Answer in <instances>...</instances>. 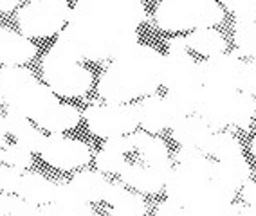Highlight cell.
I'll return each mask as SVG.
<instances>
[{"label":"cell","mask_w":256,"mask_h":216,"mask_svg":"<svg viewBox=\"0 0 256 216\" xmlns=\"http://www.w3.org/2000/svg\"><path fill=\"white\" fill-rule=\"evenodd\" d=\"M175 161L177 166L170 170L164 191L170 200L182 207L184 215H236L233 200L238 191L216 179L215 159L197 146H180Z\"/></svg>","instance_id":"2"},{"label":"cell","mask_w":256,"mask_h":216,"mask_svg":"<svg viewBox=\"0 0 256 216\" xmlns=\"http://www.w3.org/2000/svg\"><path fill=\"white\" fill-rule=\"evenodd\" d=\"M242 197L247 204L256 206V182H249L247 180L246 184L242 186Z\"/></svg>","instance_id":"35"},{"label":"cell","mask_w":256,"mask_h":216,"mask_svg":"<svg viewBox=\"0 0 256 216\" xmlns=\"http://www.w3.org/2000/svg\"><path fill=\"white\" fill-rule=\"evenodd\" d=\"M236 18L256 16V0H220Z\"/></svg>","instance_id":"32"},{"label":"cell","mask_w":256,"mask_h":216,"mask_svg":"<svg viewBox=\"0 0 256 216\" xmlns=\"http://www.w3.org/2000/svg\"><path fill=\"white\" fill-rule=\"evenodd\" d=\"M224 14L216 0H162L156 9V22L166 32H182L215 27Z\"/></svg>","instance_id":"6"},{"label":"cell","mask_w":256,"mask_h":216,"mask_svg":"<svg viewBox=\"0 0 256 216\" xmlns=\"http://www.w3.org/2000/svg\"><path fill=\"white\" fill-rule=\"evenodd\" d=\"M0 215H18V216L40 215V206L29 202V200L20 197V195L0 193Z\"/></svg>","instance_id":"28"},{"label":"cell","mask_w":256,"mask_h":216,"mask_svg":"<svg viewBox=\"0 0 256 216\" xmlns=\"http://www.w3.org/2000/svg\"><path fill=\"white\" fill-rule=\"evenodd\" d=\"M144 18V0H78L56 40L82 60L103 61L139 43Z\"/></svg>","instance_id":"1"},{"label":"cell","mask_w":256,"mask_h":216,"mask_svg":"<svg viewBox=\"0 0 256 216\" xmlns=\"http://www.w3.org/2000/svg\"><path fill=\"white\" fill-rule=\"evenodd\" d=\"M24 171L14 166H0V191L2 193H18L20 182H22Z\"/></svg>","instance_id":"30"},{"label":"cell","mask_w":256,"mask_h":216,"mask_svg":"<svg viewBox=\"0 0 256 216\" xmlns=\"http://www.w3.org/2000/svg\"><path fill=\"white\" fill-rule=\"evenodd\" d=\"M138 115L139 126H142V130L148 134H160L170 128L164 96H157V94L144 96L142 101L138 103Z\"/></svg>","instance_id":"17"},{"label":"cell","mask_w":256,"mask_h":216,"mask_svg":"<svg viewBox=\"0 0 256 216\" xmlns=\"http://www.w3.org/2000/svg\"><path fill=\"white\" fill-rule=\"evenodd\" d=\"M13 141L10 134H8V128H6L4 124V117L0 115V162L4 161V152H6V146Z\"/></svg>","instance_id":"34"},{"label":"cell","mask_w":256,"mask_h":216,"mask_svg":"<svg viewBox=\"0 0 256 216\" xmlns=\"http://www.w3.org/2000/svg\"><path fill=\"white\" fill-rule=\"evenodd\" d=\"M18 4H20V0H0V13L13 11Z\"/></svg>","instance_id":"36"},{"label":"cell","mask_w":256,"mask_h":216,"mask_svg":"<svg viewBox=\"0 0 256 216\" xmlns=\"http://www.w3.org/2000/svg\"><path fill=\"white\" fill-rule=\"evenodd\" d=\"M70 184L78 189V193L88 202H101L105 200V195L108 191V179L103 175V171H80L72 177Z\"/></svg>","instance_id":"22"},{"label":"cell","mask_w":256,"mask_h":216,"mask_svg":"<svg viewBox=\"0 0 256 216\" xmlns=\"http://www.w3.org/2000/svg\"><path fill=\"white\" fill-rule=\"evenodd\" d=\"M233 40L240 54L256 58V16L236 18Z\"/></svg>","instance_id":"26"},{"label":"cell","mask_w":256,"mask_h":216,"mask_svg":"<svg viewBox=\"0 0 256 216\" xmlns=\"http://www.w3.org/2000/svg\"><path fill=\"white\" fill-rule=\"evenodd\" d=\"M162 63V85L174 92H197L202 87L198 63L188 52L184 36L172 38Z\"/></svg>","instance_id":"9"},{"label":"cell","mask_w":256,"mask_h":216,"mask_svg":"<svg viewBox=\"0 0 256 216\" xmlns=\"http://www.w3.org/2000/svg\"><path fill=\"white\" fill-rule=\"evenodd\" d=\"M42 72L47 87L62 97H80L92 87V72L64 41L56 40L44 56Z\"/></svg>","instance_id":"5"},{"label":"cell","mask_w":256,"mask_h":216,"mask_svg":"<svg viewBox=\"0 0 256 216\" xmlns=\"http://www.w3.org/2000/svg\"><path fill=\"white\" fill-rule=\"evenodd\" d=\"M164 54L144 43H136L106 67L98 94L106 103H128L150 96L162 85Z\"/></svg>","instance_id":"3"},{"label":"cell","mask_w":256,"mask_h":216,"mask_svg":"<svg viewBox=\"0 0 256 216\" xmlns=\"http://www.w3.org/2000/svg\"><path fill=\"white\" fill-rule=\"evenodd\" d=\"M242 67L244 60L236 52H220L202 60L198 63V74L202 85L206 87L238 90Z\"/></svg>","instance_id":"12"},{"label":"cell","mask_w":256,"mask_h":216,"mask_svg":"<svg viewBox=\"0 0 256 216\" xmlns=\"http://www.w3.org/2000/svg\"><path fill=\"white\" fill-rule=\"evenodd\" d=\"M238 90L228 88H215L202 85L198 88L197 103H195V115L208 123L213 132L224 130L233 123V108Z\"/></svg>","instance_id":"10"},{"label":"cell","mask_w":256,"mask_h":216,"mask_svg":"<svg viewBox=\"0 0 256 216\" xmlns=\"http://www.w3.org/2000/svg\"><path fill=\"white\" fill-rule=\"evenodd\" d=\"M56 182H50L46 177L38 175V173H26L24 171L22 182H20L18 193L22 198L29 202L36 204V206H46L54 197Z\"/></svg>","instance_id":"21"},{"label":"cell","mask_w":256,"mask_h":216,"mask_svg":"<svg viewBox=\"0 0 256 216\" xmlns=\"http://www.w3.org/2000/svg\"><path fill=\"white\" fill-rule=\"evenodd\" d=\"M40 157L56 170L69 171L90 161V148L82 141L62 134H49L42 144Z\"/></svg>","instance_id":"11"},{"label":"cell","mask_w":256,"mask_h":216,"mask_svg":"<svg viewBox=\"0 0 256 216\" xmlns=\"http://www.w3.org/2000/svg\"><path fill=\"white\" fill-rule=\"evenodd\" d=\"M2 117H4V124H6V128H8V134H10L16 143L26 146L29 152L40 153L42 144H44L47 135L42 134V128L38 124H34L29 117H26V115H20L11 110H8V114L2 115Z\"/></svg>","instance_id":"16"},{"label":"cell","mask_w":256,"mask_h":216,"mask_svg":"<svg viewBox=\"0 0 256 216\" xmlns=\"http://www.w3.org/2000/svg\"><path fill=\"white\" fill-rule=\"evenodd\" d=\"M0 101L8 105L11 112L26 115L38 126L60 105L58 96L47 83H40L22 65L0 69Z\"/></svg>","instance_id":"4"},{"label":"cell","mask_w":256,"mask_h":216,"mask_svg":"<svg viewBox=\"0 0 256 216\" xmlns=\"http://www.w3.org/2000/svg\"><path fill=\"white\" fill-rule=\"evenodd\" d=\"M80 117L82 114L76 106L69 105V103H60L49 114V117L40 124V128L47 130L49 134H64L67 130L78 126Z\"/></svg>","instance_id":"24"},{"label":"cell","mask_w":256,"mask_h":216,"mask_svg":"<svg viewBox=\"0 0 256 216\" xmlns=\"http://www.w3.org/2000/svg\"><path fill=\"white\" fill-rule=\"evenodd\" d=\"M200 150L211 159H222V157L242 153V144L236 137L226 132H211L210 137L204 141Z\"/></svg>","instance_id":"25"},{"label":"cell","mask_w":256,"mask_h":216,"mask_svg":"<svg viewBox=\"0 0 256 216\" xmlns=\"http://www.w3.org/2000/svg\"><path fill=\"white\" fill-rule=\"evenodd\" d=\"M124 144H126V135L106 139V143L100 150L96 157L98 170L103 173H116L118 175L124 164Z\"/></svg>","instance_id":"23"},{"label":"cell","mask_w":256,"mask_h":216,"mask_svg":"<svg viewBox=\"0 0 256 216\" xmlns=\"http://www.w3.org/2000/svg\"><path fill=\"white\" fill-rule=\"evenodd\" d=\"M36 56V45L22 32L0 27V65L13 67L31 61Z\"/></svg>","instance_id":"15"},{"label":"cell","mask_w":256,"mask_h":216,"mask_svg":"<svg viewBox=\"0 0 256 216\" xmlns=\"http://www.w3.org/2000/svg\"><path fill=\"white\" fill-rule=\"evenodd\" d=\"M168 173L170 170L159 168V166H152L148 162L134 161V159H124V164L118 175L123 184L130 186L136 191L154 195L164 189Z\"/></svg>","instance_id":"13"},{"label":"cell","mask_w":256,"mask_h":216,"mask_svg":"<svg viewBox=\"0 0 256 216\" xmlns=\"http://www.w3.org/2000/svg\"><path fill=\"white\" fill-rule=\"evenodd\" d=\"M172 135L178 144L182 146H197L200 148L204 144L210 134L213 130L208 126V123L204 119H200L198 115L192 114L184 117L182 121H178L175 126H172Z\"/></svg>","instance_id":"19"},{"label":"cell","mask_w":256,"mask_h":216,"mask_svg":"<svg viewBox=\"0 0 256 216\" xmlns=\"http://www.w3.org/2000/svg\"><path fill=\"white\" fill-rule=\"evenodd\" d=\"M6 164L14 166V168H20V170L28 171L29 168L32 166V152H29L28 148L18 144L16 141H11L8 146H6L4 152V161Z\"/></svg>","instance_id":"29"},{"label":"cell","mask_w":256,"mask_h":216,"mask_svg":"<svg viewBox=\"0 0 256 216\" xmlns=\"http://www.w3.org/2000/svg\"><path fill=\"white\" fill-rule=\"evenodd\" d=\"M238 90L256 96V58H252L249 61H244Z\"/></svg>","instance_id":"31"},{"label":"cell","mask_w":256,"mask_h":216,"mask_svg":"<svg viewBox=\"0 0 256 216\" xmlns=\"http://www.w3.org/2000/svg\"><path fill=\"white\" fill-rule=\"evenodd\" d=\"M156 215H184V209L178 204H175L174 200H166L156 209Z\"/></svg>","instance_id":"33"},{"label":"cell","mask_w":256,"mask_h":216,"mask_svg":"<svg viewBox=\"0 0 256 216\" xmlns=\"http://www.w3.org/2000/svg\"><path fill=\"white\" fill-rule=\"evenodd\" d=\"M256 114V97L252 94H247L238 90L236 99H234V108H233V126L247 130L251 126L252 115Z\"/></svg>","instance_id":"27"},{"label":"cell","mask_w":256,"mask_h":216,"mask_svg":"<svg viewBox=\"0 0 256 216\" xmlns=\"http://www.w3.org/2000/svg\"><path fill=\"white\" fill-rule=\"evenodd\" d=\"M69 16L67 0H31L18 11V27L28 38H47L58 34Z\"/></svg>","instance_id":"7"},{"label":"cell","mask_w":256,"mask_h":216,"mask_svg":"<svg viewBox=\"0 0 256 216\" xmlns=\"http://www.w3.org/2000/svg\"><path fill=\"white\" fill-rule=\"evenodd\" d=\"M251 152H252V155H254V159H256V137L252 139V143H251Z\"/></svg>","instance_id":"37"},{"label":"cell","mask_w":256,"mask_h":216,"mask_svg":"<svg viewBox=\"0 0 256 216\" xmlns=\"http://www.w3.org/2000/svg\"><path fill=\"white\" fill-rule=\"evenodd\" d=\"M85 121L92 134L98 137L110 139L128 135L139 126L138 105L130 103H106L90 105L85 110Z\"/></svg>","instance_id":"8"},{"label":"cell","mask_w":256,"mask_h":216,"mask_svg":"<svg viewBox=\"0 0 256 216\" xmlns=\"http://www.w3.org/2000/svg\"><path fill=\"white\" fill-rule=\"evenodd\" d=\"M184 45L188 51H195L202 56H213L226 52V38L220 34L216 29L204 27V29H195L188 36H184Z\"/></svg>","instance_id":"20"},{"label":"cell","mask_w":256,"mask_h":216,"mask_svg":"<svg viewBox=\"0 0 256 216\" xmlns=\"http://www.w3.org/2000/svg\"><path fill=\"white\" fill-rule=\"evenodd\" d=\"M105 202L110 206V215L121 216H139L146 213V202L141 195L128 191L123 184H112L110 182L108 191L105 195Z\"/></svg>","instance_id":"18"},{"label":"cell","mask_w":256,"mask_h":216,"mask_svg":"<svg viewBox=\"0 0 256 216\" xmlns=\"http://www.w3.org/2000/svg\"><path fill=\"white\" fill-rule=\"evenodd\" d=\"M40 215H65V216H90L96 215L92 204L78 193L72 184L56 182L54 197L49 204L40 207Z\"/></svg>","instance_id":"14"}]
</instances>
